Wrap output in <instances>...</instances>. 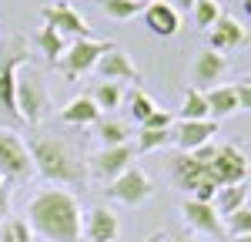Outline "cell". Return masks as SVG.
Masks as SVG:
<instances>
[{"label": "cell", "instance_id": "obj_21", "mask_svg": "<svg viewBox=\"0 0 251 242\" xmlns=\"http://www.w3.org/2000/svg\"><path fill=\"white\" fill-rule=\"evenodd\" d=\"M204 98H208V108H211V121H221V118H228V115H234V111H241L234 88H218L214 84L211 91H204Z\"/></svg>", "mask_w": 251, "mask_h": 242}, {"label": "cell", "instance_id": "obj_20", "mask_svg": "<svg viewBox=\"0 0 251 242\" xmlns=\"http://www.w3.org/2000/svg\"><path fill=\"white\" fill-rule=\"evenodd\" d=\"M94 135L104 148H117V145H131V124L117 118H100L94 124Z\"/></svg>", "mask_w": 251, "mask_h": 242}, {"label": "cell", "instance_id": "obj_25", "mask_svg": "<svg viewBox=\"0 0 251 242\" xmlns=\"http://www.w3.org/2000/svg\"><path fill=\"white\" fill-rule=\"evenodd\" d=\"M121 84L117 81H94V88H91V101H94L100 111H111L121 104Z\"/></svg>", "mask_w": 251, "mask_h": 242}, {"label": "cell", "instance_id": "obj_24", "mask_svg": "<svg viewBox=\"0 0 251 242\" xmlns=\"http://www.w3.org/2000/svg\"><path fill=\"white\" fill-rule=\"evenodd\" d=\"M37 47H40V54H47L50 64H57V60L64 58V51H67V40H64V34H57L54 27H40L37 30Z\"/></svg>", "mask_w": 251, "mask_h": 242}, {"label": "cell", "instance_id": "obj_4", "mask_svg": "<svg viewBox=\"0 0 251 242\" xmlns=\"http://www.w3.org/2000/svg\"><path fill=\"white\" fill-rule=\"evenodd\" d=\"M50 101H47V84L37 71L27 64L17 71V115L24 124H40V118L47 115Z\"/></svg>", "mask_w": 251, "mask_h": 242}, {"label": "cell", "instance_id": "obj_18", "mask_svg": "<svg viewBox=\"0 0 251 242\" xmlns=\"http://www.w3.org/2000/svg\"><path fill=\"white\" fill-rule=\"evenodd\" d=\"M100 118H104V111L91 101V94H77V98H71L60 108V121L64 124H91L94 128Z\"/></svg>", "mask_w": 251, "mask_h": 242}, {"label": "cell", "instance_id": "obj_17", "mask_svg": "<svg viewBox=\"0 0 251 242\" xmlns=\"http://www.w3.org/2000/svg\"><path fill=\"white\" fill-rule=\"evenodd\" d=\"M245 40H248V30H245V27H241L234 17H228V14H221V20H218L211 30H208V47H211V51H218V54L241 47Z\"/></svg>", "mask_w": 251, "mask_h": 242}, {"label": "cell", "instance_id": "obj_15", "mask_svg": "<svg viewBox=\"0 0 251 242\" xmlns=\"http://www.w3.org/2000/svg\"><path fill=\"white\" fill-rule=\"evenodd\" d=\"M97 74H100V81H141V71H137V64L131 58H127V51H121V47H111L104 58L97 60V67H94Z\"/></svg>", "mask_w": 251, "mask_h": 242}, {"label": "cell", "instance_id": "obj_28", "mask_svg": "<svg viewBox=\"0 0 251 242\" xmlns=\"http://www.w3.org/2000/svg\"><path fill=\"white\" fill-rule=\"evenodd\" d=\"M100 10L114 20H131L144 10V0H100Z\"/></svg>", "mask_w": 251, "mask_h": 242}, {"label": "cell", "instance_id": "obj_40", "mask_svg": "<svg viewBox=\"0 0 251 242\" xmlns=\"http://www.w3.org/2000/svg\"><path fill=\"white\" fill-rule=\"evenodd\" d=\"M0 185H3V179H0Z\"/></svg>", "mask_w": 251, "mask_h": 242}, {"label": "cell", "instance_id": "obj_19", "mask_svg": "<svg viewBox=\"0 0 251 242\" xmlns=\"http://www.w3.org/2000/svg\"><path fill=\"white\" fill-rule=\"evenodd\" d=\"M248 182H238V185H225L218 195H214V212L221 215V219H228L234 215L238 209H245L248 205Z\"/></svg>", "mask_w": 251, "mask_h": 242}, {"label": "cell", "instance_id": "obj_8", "mask_svg": "<svg viewBox=\"0 0 251 242\" xmlns=\"http://www.w3.org/2000/svg\"><path fill=\"white\" fill-rule=\"evenodd\" d=\"M107 195L117 199V202H124V205H141V202H148L154 195V182H151V175H148L144 168L131 165L127 172H121V175L107 185Z\"/></svg>", "mask_w": 251, "mask_h": 242}, {"label": "cell", "instance_id": "obj_27", "mask_svg": "<svg viewBox=\"0 0 251 242\" xmlns=\"http://www.w3.org/2000/svg\"><path fill=\"white\" fill-rule=\"evenodd\" d=\"M191 17H194V24H198L201 30H211L214 24L221 20V3H218V0H194Z\"/></svg>", "mask_w": 251, "mask_h": 242}, {"label": "cell", "instance_id": "obj_33", "mask_svg": "<svg viewBox=\"0 0 251 242\" xmlns=\"http://www.w3.org/2000/svg\"><path fill=\"white\" fill-rule=\"evenodd\" d=\"M234 91H238V108L241 111H251V88L241 81V84H234Z\"/></svg>", "mask_w": 251, "mask_h": 242}, {"label": "cell", "instance_id": "obj_36", "mask_svg": "<svg viewBox=\"0 0 251 242\" xmlns=\"http://www.w3.org/2000/svg\"><path fill=\"white\" fill-rule=\"evenodd\" d=\"M228 242H251V236H238V239H228Z\"/></svg>", "mask_w": 251, "mask_h": 242}, {"label": "cell", "instance_id": "obj_31", "mask_svg": "<svg viewBox=\"0 0 251 242\" xmlns=\"http://www.w3.org/2000/svg\"><path fill=\"white\" fill-rule=\"evenodd\" d=\"M171 124H174V121H171V115H168V111L161 108V111H154V115H151V118L144 121L141 128H171Z\"/></svg>", "mask_w": 251, "mask_h": 242}, {"label": "cell", "instance_id": "obj_41", "mask_svg": "<svg viewBox=\"0 0 251 242\" xmlns=\"http://www.w3.org/2000/svg\"><path fill=\"white\" fill-rule=\"evenodd\" d=\"M40 242H44V239H40Z\"/></svg>", "mask_w": 251, "mask_h": 242}, {"label": "cell", "instance_id": "obj_22", "mask_svg": "<svg viewBox=\"0 0 251 242\" xmlns=\"http://www.w3.org/2000/svg\"><path fill=\"white\" fill-rule=\"evenodd\" d=\"M177 121H211V108H208L204 91H198V88H188L184 91V104H181Z\"/></svg>", "mask_w": 251, "mask_h": 242}, {"label": "cell", "instance_id": "obj_23", "mask_svg": "<svg viewBox=\"0 0 251 242\" xmlns=\"http://www.w3.org/2000/svg\"><path fill=\"white\" fill-rule=\"evenodd\" d=\"M164 145H174L171 128H137V155L161 151Z\"/></svg>", "mask_w": 251, "mask_h": 242}, {"label": "cell", "instance_id": "obj_2", "mask_svg": "<svg viewBox=\"0 0 251 242\" xmlns=\"http://www.w3.org/2000/svg\"><path fill=\"white\" fill-rule=\"evenodd\" d=\"M80 202L67 188H44L27 205V225L44 242H80Z\"/></svg>", "mask_w": 251, "mask_h": 242}, {"label": "cell", "instance_id": "obj_3", "mask_svg": "<svg viewBox=\"0 0 251 242\" xmlns=\"http://www.w3.org/2000/svg\"><path fill=\"white\" fill-rule=\"evenodd\" d=\"M27 151L34 161V172L40 179L54 182V185H84L87 172H84V161L77 158V151L67 145L64 138L54 135H34L27 141Z\"/></svg>", "mask_w": 251, "mask_h": 242}, {"label": "cell", "instance_id": "obj_29", "mask_svg": "<svg viewBox=\"0 0 251 242\" xmlns=\"http://www.w3.org/2000/svg\"><path fill=\"white\" fill-rule=\"evenodd\" d=\"M225 229H228V239H238V236H251V205L238 209L234 215L225 219Z\"/></svg>", "mask_w": 251, "mask_h": 242}, {"label": "cell", "instance_id": "obj_11", "mask_svg": "<svg viewBox=\"0 0 251 242\" xmlns=\"http://www.w3.org/2000/svg\"><path fill=\"white\" fill-rule=\"evenodd\" d=\"M91 168H94V175L100 182H111L121 175V172H127L131 168V161H134V145H117V148H100L91 155Z\"/></svg>", "mask_w": 251, "mask_h": 242}, {"label": "cell", "instance_id": "obj_7", "mask_svg": "<svg viewBox=\"0 0 251 242\" xmlns=\"http://www.w3.org/2000/svg\"><path fill=\"white\" fill-rule=\"evenodd\" d=\"M40 17H44V27H54L57 34L64 37H74V40H87L91 37V24L87 17L74 10L67 0H54V3H47V7H40Z\"/></svg>", "mask_w": 251, "mask_h": 242}, {"label": "cell", "instance_id": "obj_34", "mask_svg": "<svg viewBox=\"0 0 251 242\" xmlns=\"http://www.w3.org/2000/svg\"><path fill=\"white\" fill-rule=\"evenodd\" d=\"M168 3H171L177 14H181V10H191V7H194V0H168Z\"/></svg>", "mask_w": 251, "mask_h": 242}, {"label": "cell", "instance_id": "obj_16", "mask_svg": "<svg viewBox=\"0 0 251 242\" xmlns=\"http://www.w3.org/2000/svg\"><path fill=\"white\" fill-rule=\"evenodd\" d=\"M121 232V222L107 205H94L87 215H84V236L87 242H114Z\"/></svg>", "mask_w": 251, "mask_h": 242}, {"label": "cell", "instance_id": "obj_9", "mask_svg": "<svg viewBox=\"0 0 251 242\" xmlns=\"http://www.w3.org/2000/svg\"><path fill=\"white\" fill-rule=\"evenodd\" d=\"M181 215H184V222H188L191 229L204 232V236H214V239H225V236H228V229H225V219L214 212V202L184 199V202H181Z\"/></svg>", "mask_w": 251, "mask_h": 242}, {"label": "cell", "instance_id": "obj_35", "mask_svg": "<svg viewBox=\"0 0 251 242\" xmlns=\"http://www.w3.org/2000/svg\"><path fill=\"white\" fill-rule=\"evenodd\" d=\"M0 242H17V239H14V232H10V225H7V222L0 225Z\"/></svg>", "mask_w": 251, "mask_h": 242}, {"label": "cell", "instance_id": "obj_12", "mask_svg": "<svg viewBox=\"0 0 251 242\" xmlns=\"http://www.w3.org/2000/svg\"><path fill=\"white\" fill-rule=\"evenodd\" d=\"M171 135L177 151H198L211 145V135H218V121H177L171 124Z\"/></svg>", "mask_w": 251, "mask_h": 242}, {"label": "cell", "instance_id": "obj_32", "mask_svg": "<svg viewBox=\"0 0 251 242\" xmlns=\"http://www.w3.org/2000/svg\"><path fill=\"white\" fill-rule=\"evenodd\" d=\"M7 215H10V182L0 185V225L7 222Z\"/></svg>", "mask_w": 251, "mask_h": 242}, {"label": "cell", "instance_id": "obj_6", "mask_svg": "<svg viewBox=\"0 0 251 242\" xmlns=\"http://www.w3.org/2000/svg\"><path fill=\"white\" fill-rule=\"evenodd\" d=\"M34 175L30 151L14 128H0V179L7 182H27Z\"/></svg>", "mask_w": 251, "mask_h": 242}, {"label": "cell", "instance_id": "obj_30", "mask_svg": "<svg viewBox=\"0 0 251 242\" xmlns=\"http://www.w3.org/2000/svg\"><path fill=\"white\" fill-rule=\"evenodd\" d=\"M7 225H10L17 242H34V229L27 225V219H7Z\"/></svg>", "mask_w": 251, "mask_h": 242}, {"label": "cell", "instance_id": "obj_13", "mask_svg": "<svg viewBox=\"0 0 251 242\" xmlns=\"http://www.w3.org/2000/svg\"><path fill=\"white\" fill-rule=\"evenodd\" d=\"M144 27L154 34V37H174L181 30V14L174 10L168 0H151L144 3Z\"/></svg>", "mask_w": 251, "mask_h": 242}, {"label": "cell", "instance_id": "obj_37", "mask_svg": "<svg viewBox=\"0 0 251 242\" xmlns=\"http://www.w3.org/2000/svg\"><path fill=\"white\" fill-rule=\"evenodd\" d=\"M245 14H248V17H251V0H245Z\"/></svg>", "mask_w": 251, "mask_h": 242}, {"label": "cell", "instance_id": "obj_38", "mask_svg": "<svg viewBox=\"0 0 251 242\" xmlns=\"http://www.w3.org/2000/svg\"><path fill=\"white\" fill-rule=\"evenodd\" d=\"M171 242H194V239H171Z\"/></svg>", "mask_w": 251, "mask_h": 242}, {"label": "cell", "instance_id": "obj_39", "mask_svg": "<svg viewBox=\"0 0 251 242\" xmlns=\"http://www.w3.org/2000/svg\"><path fill=\"white\" fill-rule=\"evenodd\" d=\"M245 84H248V88H251V74H248V78H245Z\"/></svg>", "mask_w": 251, "mask_h": 242}, {"label": "cell", "instance_id": "obj_14", "mask_svg": "<svg viewBox=\"0 0 251 242\" xmlns=\"http://www.w3.org/2000/svg\"><path fill=\"white\" fill-rule=\"evenodd\" d=\"M228 71V60L225 54H218L211 47H204V51H198V58H194V67H191V81L198 91H211L214 81H221V74Z\"/></svg>", "mask_w": 251, "mask_h": 242}, {"label": "cell", "instance_id": "obj_5", "mask_svg": "<svg viewBox=\"0 0 251 242\" xmlns=\"http://www.w3.org/2000/svg\"><path fill=\"white\" fill-rule=\"evenodd\" d=\"M114 44L111 40H94V37H87V40H74V44H67V51H64V58L54 64L60 74L67 81H77L80 74H87V71H94L97 67V60L104 58L107 51H111Z\"/></svg>", "mask_w": 251, "mask_h": 242}, {"label": "cell", "instance_id": "obj_1", "mask_svg": "<svg viewBox=\"0 0 251 242\" xmlns=\"http://www.w3.org/2000/svg\"><path fill=\"white\" fill-rule=\"evenodd\" d=\"M248 155L234 145H204L198 151H177L168 158L174 188L198 202H214L225 185L248 179Z\"/></svg>", "mask_w": 251, "mask_h": 242}, {"label": "cell", "instance_id": "obj_10", "mask_svg": "<svg viewBox=\"0 0 251 242\" xmlns=\"http://www.w3.org/2000/svg\"><path fill=\"white\" fill-rule=\"evenodd\" d=\"M27 64L24 51H14L10 58L0 60V111L10 121H20L17 115V71Z\"/></svg>", "mask_w": 251, "mask_h": 242}, {"label": "cell", "instance_id": "obj_26", "mask_svg": "<svg viewBox=\"0 0 251 242\" xmlns=\"http://www.w3.org/2000/svg\"><path fill=\"white\" fill-rule=\"evenodd\" d=\"M127 111H131V118L137 121V124H144V121L151 118L154 111H161L157 108V101L148 94V91H141V88H134L131 94H127Z\"/></svg>", "mask_w": 251, "mask_h": 242}]
</instances>
